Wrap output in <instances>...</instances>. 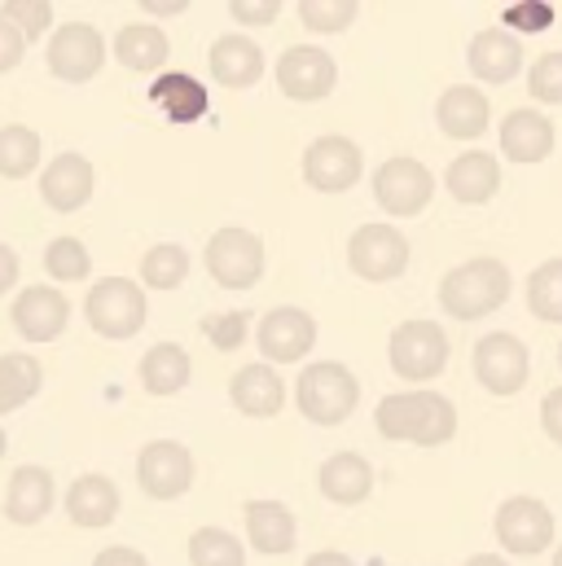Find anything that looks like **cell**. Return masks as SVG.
<instances>
[{
	"mask_svg": "<svg viewBox=\"0 0 562 566\" xmlns=\"http://www.w3.org/2000/svg\"><path fill=\"white\" fill-rule=\"evenodd\" d=\"M374 426L383 439L439 448L457 434V409L435 391H405V396H387L374 409Z\"/></svg>",
	"mask_w": 562,
	"mask_h": 566,
	"instance_id": "1",
	"label": "cell"
},
{
	"mask_svg": "<svg viewBox=\"0 0 562 566\" xmlns=\"http://www.w3.org/2000/svg\"><path fill=\"white\" fill-rule=\"evenodd\" d=\"M506 298H510V269H506L501 260H470V264H457V269L439 282V307H444L452 321L492 316Z\"/></svg>",
	"mask_w": 562,
	"mask_h": 566,
	"instance_id": "2",
	"label": "cell"
},
{
	"mask_svg": "<svg viewBox=\"0 0 562 566\" xmlns=\"http://www.w3.org/2000/svg\"><path fill=\"white\" fill-rule=\"evenodd\" d=\"M294 400H299V413L316 426H339L352 418V409L361 405V382L347 365L339 360H316L299 374L294 382Z\"/></svg>",
	"mask_w": 562,
	"mask_h": 566,
	"instance_id": "3",
	"label": "cell"
},
{
	"mask_svg": "<svg viewBox=\"0 0 562 566\" xmlns=\"http://www.w3.org/2000/svg\"><path fill=\"white\" fill-rule=\"evenodd\" d=\"M202 264L216 277V285H225V290H251V285L264 277V242L251 229H238V224L216 229L211 242H207Z\"/></svg>",
	"mask_w": 562,
	"mask_h": 566,
	"instance_id": "4",
	"label": "cell"
},
{
	"mask_svg": "<svg viewBox=\"0 0 562 566\" xmlns=\"http://www.w3.org/2000/svg\"><path fill=\"white\" fill-rule=\"evenodd\" d=\"M84 316L102 338H133L145 325V294L128 277H102L84 298Z\"/></svg>",
	"mask_w": 562,
	"mask_h": 566,
	"instance_id": "5",
	"label": "cell"
},
{
	"mask_svg": "<svg viewBox=\"0 0 562 566\" xmlns=\"http://www.w3.org/2000/svg\"><path fill=\"white\" fill-rule=\"evenodd\" d=\"M387 356H392V374L409 382H430L448 365V334L435 321H405L396 325Z\"/></svg>",
	"mask_w": 562,
	"mask_h": 566,
	"instance_id": "6",
	"label": "cell"
},
{
	"mask_svg": "<svg viewBox=\"0 0 562 566\" xmlns=\"http://www.w3.org/2000/svg\"><path fill=\"white\" fill-rule=\"evenodd\" d=\"M44 62H49V75H58L62 84H89L106 62V40L89 22H62L49 40Z\"/></svg>",
	"mask_w": 562,
	"mask_h": 566,
	"instance_id": "7",
	"label": "cell"
},
{
	"mask_svg": "<svg viewBox=\"0 0 562 566\" xmlns=\"http://www.w3.org/2000/svg\"><path fill=\"white\" fill-rule=\"evenodd\" d=\"M374 198L387 216H418L435 198V176L426 163L409 158V154H396L374 171Z\"/></svg>",
	"mask_w": 562,
	"mask_h": 566,
	"instance_id": "8",
	"label": "cell"
},
{
	"mask_svg": "<svg viewBox=\"0 0 562 566\" xmlns=\"http://www.w3.org/2000/svg\"><path fill=\"white\" fill-rule=\"evenodd\" d=\"M347 264L365 282H396L409 269V242L392 224H365L347 242Z\"/></svg>",
	"mask_w": 562,
	"mask_h": 566,
	"instance_id": "9",
	"label": "cell"
},
{
	"mask_svg": "<svg viewBox=\"0 0 562 566\" xmlns=\"http://www.w3.org/2000/svg\"><path fill=\"white\" fill-rule=\"evenodd\" d=\"M365 171V154L361 145L330 133V137H316V142L303 149V180L316 189V193H347Z\"/></svg>",
	"mask_w": 562,
	"mask_h": 566,
	"instance_id": "10",
	"label": "cell"
},
{
	"mask_svg": "<svg viewBox=\"0 0 562 566\" xmlns=\"http://www.w3.org/2000/svg\"><path fill=\"white\" fill-rule=\"evenodd\" d=\"M140 492L154 501H176L194 488V452L176 439H154L145 443L137 457Z\"/></svg>",
	"mask_w": 562,
	"mask_h": 566,
	"instance_id": "11",
	"label": "cell"
},
{
	"mask_svg": "<svg viewBox=\"0 0 562 566\" xmlns=\"http://www.w3.org/2000/svg\"><path fill=\"white\" fill-rule=\"evenodd\" d=\"M475 378L483 382V391L492 396H514L528 387V347L510 334V329H497V334H483L475 343Z\"/></svg>",
	"mask_w": 562,
	"mask_h": 566,
	"instance_id": "12",
	"label": "cell"
},
{
	"mask_svg": "<svg viewBox=\"0 0 562 566\" xmlns=\"http://www.w3.org/2000/svg\"><path fill=\"white\" fill-rule=\"evenodd\" d=\"M339 84V66L316 44H290L278 57V88L290 102H321Z\"/></svg>",
	"mask_w": 562,
	"mask_h": 566,
	"instance_id": "13",
	"label": "cell"
},
{
	"mask_svg": "<svg viewBox=\"0 0 562 566\" xmlns=\"http://www.w3.org/2000/svg\"><path fill=\"white\" fill-rule=\"evenodd\" d=\"M497 541L510 554H523V558L541 554L554 541V510L537 496H510L497 510Z\"/></svg>",
	"mask_w": 562,
	"mask_h": 566,
	"instance_id": "14",
	"label": "cell"
},
{
	"mask_svg": "<svg viewBox=\"0 0 562 566\" xmlns=\"http://www.w3.org/2000/svg\"><path fill=\"white\" fill-rule=\"evenodd\" d=\"M264 360L273 365H294L312 352L316 343V321L303 312V307H273L264 321H260V334H256Z\"/></svg>",
	"mask_w": 562,
	"mask_h": 566,
	"instance_id": "15",
	"label": "cell"
},
{
	"mask_svg": "<svg viewBox=\"0 0 562 566\" xmlns=\"http://www.w3.org/2000/svg\"><path fill=\"white\" fill-rule=\"evenodd\" d=\"M13 325H18V334L22 338H31V343H53V338H62V329H66V321H71V303H66V294H58L53 285H27L18 298H13Z\"/></svg>",
	"mask_w": 562,
	"mask_h": 566,
	"instance_id": "16",
	"label": "cell"
},
{
	"mask_svg": "<svg viewBox=\"0 0 562 566\" xmlns=\"http://www.w3.org/2000/svg\"><path fill=\"white\" fill-rule=\"evenodd\" d=\"M40 198L62 216L80 211L93 198V163L84 154H58L40 176Z\"/></svg>",
	"mask_w": 562,
	"mask_h": 566,
	"instance_id": "17",
	"label": "cell"
},
{
	"mask_svg": "<svg viewBox=\"0 0 562 566\" xmlns=\"http://www.w3.org/2000/svg\"><path fill=\"white\" fill-rule=\"evenodd\" d=\"M444 189L461 202V207H483L497 189H501V163L483 149H466L448 163L444 171Z\"/></svg>",
	"mask_w": 562,
	"mask_h": 566,
	"instance_id": "18",
	"label": "cell"
},
{
	"mask_svg": "<svg viewBox=\"0 0 562 566\" xmlns=\"http://www.w3.org/2000/svg\"><path fill=\"white\" fill-rule=\"evenodd\" d=\"M466 62H470L475 80H483V84H510V80L523 71V44H519L510 31L492 27V31H479V35L470 40Z\"/></svg>",
	"mask_w": 562,
	"mask_h": 566,
	"instance_id": "19",
	"label": "cell"
},
{
	"mask_svg": "<svg viewBox=\"0 0 562 566\" xmlns=\"http://www.w3.org/2000/svg\"><path fill=\"white\" fill-rule=\"evenodd\" d=\"M488 97L475 88V84H457L448 88L439 102H435V119H439V133L452 137V142H475L488 133Z\"/></svg>",
	"mask_w": 562,
	"mask_h": 566,
	"instance_id": "20",
	"label": "cell"
},
{
	"mask_svg": "<svg viewBox=\"0 0 562 566\" xmlns=\"http://www.w3.org/2000/svg\"><path fill=\"white\" fill-rule=\"evenodd\" d=\"M53 510V474L44 465H18L9 474V492H4V514L18 527H35L44 514Z\"/></svg>",
	"mask_w": 562,
	"mask_h": 566,
	"instance_id": "21",
	"label": "cell"
},
{
	"mask_svg": "<svg viewBox=\"0 0 562 566\" xmlns=\"http://www.w3.org/2000/svg\"><path fill=\"white\" fill-rule=\"evenodd\" d=\"M207 62H211V80L225 88H251L264 75V49L247 35H220Z\"/></svg>",
	"mask_w": 562,
	"mask_h": 566,
	"instance_id": "22",
	"label": "cell"
},
{
	"mask_svg": "<svg viewBox=\"0 0 562 566\" xmlns=\"http://www.w3.org/2000/svg\"><path fill=\"white\" fill-rule=\"evenodd\" d=\"M66 514L75 527H111L119 518V488L106 474H80L66 492Z\"/></svg>",
	"mask_w": 562,
	"mask_h": 566,
	"instance_id": "23",
	"label": "cell"
},
{
	"mask_svg": "<svg viewBox=\"0 0 562 566\" xmlns=\"http://www.w3.org/2000/svg\"><path fill=\"white\" fill-rule=\"evenodd\" d=\"M374 492V465L361 452H334L321 465V496L334 505H361Z\"/></svg>",
	"mask_w": 562,
	"mask_h": 566,
	"instance_id": "24",
	"label": "cell"
},
{
	"mask_svg": "<svg viewBox=\"0 0 562 566\" xmlns=\"http://www.w3.org/2000/svg\"><path fill=\"white\" fill-rule=\"evenodd\" d=\"M501 149L510 163H541L554 149V124L541 111H510L501 124Z\"/></svg>",
	"mask_w": 562,
	"mask_h": 566,
	"instance_id": "25",
	"label": "cell"
},
{
	"mask_svg": "<svg viewBox=\"0 0 562 566\" xmlns=\"http://www.w3.org/2000/svg\"><path fill=\"white\" fill-rule=\"evenodd\" d=\"M229 396H233L238 413H247V418H278L281 405H285V387H281L278 369H269V365L238 369Z\"/></svg>",
	"mask_w": 562,
	"mask_h": 566,
	"instance_id": "26",
	"label": "cell"
},
{
	"mask_svg": "<svg viewBox=\"0 0 562 566\" xmlns=\"http://www.w3.org/2000/svg\"><path fill=\"white\" fill-rule=\"evenodd\" d=\"M294 514L281 501H247V536L260 554L281 558L294 549Z\"/></svg>",
	"mask_w": 562,
	"mask_h": 566,
	"instance_id": "27",
	"label": "cell"
},
{
	"mask_svg": "<svg viewBox=\"0 0 562 566\" xmlns=\"http://www.w3.org/2000/svg\"><path fill=\"white\" fill-rule=\"evenodd\" d=\"M149 102L171 119V124H194L207 115V88L194 80V75H158V84L149 88Z\"/></svg>",
	"mask_w": 562,
	"mask_h": 566,
	"instance_id": "28",
	"label": "cell"
},
{
	"mask_svg": "<svg viewBox=\"0 0 562 566\" xmlns=\"http://www.w3.org/2000/svg\"><path fill=\"white\" fill-rule=\"evenodd\" d=\"M189 374H194L189 352L176 347V343H158V347H149L140 356V382H145L149 396H176V391H185L189 387Z\"/></svg>",
	"mask_w": 562,
	"mask_h": 566,
	"instance_id": "29",
	"label": "cell"
},
{
	"mask_svg": "<svg viewBox=\"0 0 562 566\" xmlns=\"http://www.w3.org/2000/svg\"><path fill=\"white\" fill-rule=\"evenodd\" d=\"M167 53H171V44H167L163 27H154V22H133V27H124V31L115 35V57H119V66H128V71H137V75L158 71V66L167 62Z\"/></svg>",
	"mask_w": 562,
	"mask_h": 566,
	"instance_id": "30",
	"label": "cell"
},
{
	"mask_svg": "<svg viewBox=\"0 0 562 566\" xmlns=\"http://www.w3.org/2000/svg\"><path fill=\"white\" fill-rule=\"evenodd\" d=\"M44 374L35 356H0V413L22 409L27 400H35Z\"/></svg>",
	"mask_w": 562,
	"mask_h": 566,
	"instance_id": "31",
	"label": "cell"
},
{
	"mask_svg": "<svg viewBox=\"0 0 562 566\" xmlns=\"http://www.w3.org/2000/svg\"><path fill=\"white\" fill-rule=\"evenodd\" d=\"M35 163H40V137H35L31 128H22V124L0 128V176H4V180L31 176Z\"/></svg>",
	"mask_w": 562,
	"mask_h": 566,
	"instance_id": "32",
	"label": "cell"
},
{
	"mask_svg": "<svg viewBox=\"0 0 562 566\" xmlns=\"http://www.w3.org/2000/svg\"><path fill=\"white\" fill-rule=\"evenodd\" d=\"M189 563L194 566H247V549L238 545L233 532L225 527H198L189 541Z\"/></svg>",
	"mask_w": 562,
	"mask_h": 566,
	"instance_id": "33",
	"label": "cell"
},
{
	"mask_svg": "<svg viewBox=\"0 0 562 566\" xmlns=\"http://www.w3.org/2000/svg\"><path fill=\"white\" fill-rule=\"evenodd\" d=\"M528 307H532L537 321L562 325V260H545L528 277Z\"/></svg>",
	"mask_w": 562,
	"mask_h": 566,
	"instance_id": "34",
	"label": "cell"
},
{
	"mask_svg": "<svg viewBox=\"0 0 562 566\" xmlns=\"http://www.w3.org/2000/svg\"><path fill=\"white\" fill-rule=\"evenodd\" d=\"M189 277V255L171 242L163 247H149L145 260H140V282L154 285V290H176V285Z\"/></svg>",
	"mask_w": 562,
	"mask_h": 566,
	"instance_id": "35",
	"label": "cell"
},
{
	"mask_svg": "<svg viewBox=\"0 0 562 566\" xmlns=\"http://www.w3.org/2000/svg\"><path fill=\"white\" fill-rule=\"evenodd\" d=\"M44 269L58 282H84L89 269H93V260H89V247L80 238H53L49 251H44Z\"/></svg>",
	"mask_w": 562,
	"mask_h": 566,
	"instance_id": "36",
	"label": "cell"
},
{
	"mask_svg": "<svg viewBox=\"0 0 562 566\" xmlns=\"http://www.w3.org/2000/svg\"><path fill=\"white\" fill-rule=\"evenodd\" d=\"M361 13L356 0H334V4H321V0H299V22L312 27V31H343L352 27V18Z\"/></svg>",
	"mask_w": 562,
	"mask_h": 566,
	"instance_id": "37",
	"label": "cell"
},
{
	"mask_svg": "<svg viewBox=\"0 0 562 566\" xmlns=\"http://www.w3.org/2000/svg\"><path fill=\"white\" fill-rule=\"evenodd\" d=\"M0 18H4L9 27H18L22 40H35V35L49 31V22H53V4H49V0H13V4L0 9Z\"/></svg>",
	"mask_w": 562,
	"mask_h": 566,
	"instance_id": "38",
	"label": "cell"
},
{
	"mask_svg": "<svg viewBox=\"0 0 562 566\" xmlns=\"http://www.w3.org/2000/svg\"><path fill=\"white\" fill-rule=\"evenodd\" d=\"M528 93H532L537 102H545V106H562V49L532 62V71H528Z\"/></svg>",
	"mask_w": 562,
	"mask_h": 566,
	"instance_id": "39",
	"label": "cell"
},
{
	"mask_svg": "<svg viewBox=\"0 0 562 566\" xmlns=\"http://www.w3.org/2000/svg\"><path fill=\"white\" fill-rule=\"evenodd\" d=\"M202 334L211 338V347L220 352H238L247 338V312H216L202 321Z\"/></svg>",
	"mask_w": 562,
	"mask_h": 566,
	"instance_id": "40",
	"label": "cell"
},
{
	"mask_svg": "<svg viewBox=\"0 0 562 566\" xmlns=\"http://www.w3.org/2000/svg\"><path fill=\"white\" fill-rule=\"evenodd\" d=\"M506 22L519 27V31H545V27H554V9L537 4V0H519V4L506 9Z\"/></svg>",
	"mask_w": 562,
	"mask_h": 566,
	"instance_id": "41",
	"label": "cell"
},
{
	"mask_svg": "<svg viewBox=\"0 0 562 566\" xmlns=\"http://www.w3.org/2000/svg\"><path fill=\"white\" fill-rule=\"evenodd\" d=\"M229 13L247 27H269V22H278L281 4L278 0H229Z\"/></svg>",
	"mask_w": 562,
	"mask_h": 566,
	"instance_id": "42",
	"label": "cell"
},
{
	"mask_svg": "<svg viewBox=\"0 0 562 566\" xmlns=\"http://www.w3.org/2000/svg\"><path fill=\"white\" fill-rule=\"evenodd\" d=\"M22 53H27V40L18 35V27H9V22L0 18V75L13 71V66L22 62Z\"/></svg>",
	"mask_w": 562,
	"mask_h": 566,
	"instance_id": "43",
	"label": "cell"
},
{
	"mask_svg": "<svg viewBox=\"0 0 562 566\" xmlns=\"http://www.w3.org/2000/svg\"><path fill=\"white\" fill-rule=\"evenodd\" d=\"M541 426H545V434L562 448V387H554V391L545 396V405H541Z\"/></svg>",
	"mask_w": 562,
	"mask_h": 566,
	"instance_id": "44",
	"label": "cell"
},
{
	"mask_svg": "<svg viewBox=\"0 0 562 566\" xmlns=\"http://www.w3.org/2000/svg\"><path fill=\"white\" fill-rule=\"evenodd\" d=\"M93 566H149V563H145V554H137V549H124V545H115V549H102Z\"/></svg>",
	"mask_w": 562,
	"mask_h": 566,
	"instance_id": "45",
	"label": "cell"
},
{
	"mask_svg": "<svg viewBox=\"0 0 562 566\" xmlns=\"http://www.w3.org/2000/svg\"><path fill=\"white\" fill-rule=\"evenodd\" d=\"M18 269H22V264H18V255H13V251L0 242V294H9V290H13V282H18Z\"/></svg>",
	"mask_w": 562,
	"mask_h": 566,
	"instance_id": "46",
	"label": "cell"
},
{
	"mask_svg": "<svg viewBox=\"0 0 562 566\" xmlns=\"http://www.w3.org/2000/svg\"><path fill=\"white\" fill-rule=\"evenodd\" d=\"M140 9H145V13H154V18H158V13H185V9H189V0H163V4H158V0H140Z\"/></svg>",
	"mask_w": 562,
	"mask_h": 566,
	"instance_id": "47",
	"label": "cell"
},
{
	"mask_svg": "<svg viewBox=\"0 0 562 566\" xmlns=\"http://www.w3.org/2000/svg\"><path fill=\"white\" fill-rule=\"evenodd\" d=\"M303 566H356L347 554H334V549H321V554H312Z\"/></svg>",
	"mask_w": 562,
	"mask_h": 566,
	"instance_id": "48",
	"label": "cell"
},
{
	"mask_svg": "<svg viewBox=\"0 0 562 566\" xmlns=\"http://www.w3.org/2000/svg\"><path fill=\"white\" fill-rule=\"evenodd\" d=\"M466 566H510V563H506V558H497V554H475Z\"/></svg>",
	"mask_w": 562,
	"mask_h": 566,
	"instance_id": "49",
	"label": "cell"
},
{
	"mask_svg": "<svg viewBox=\"0 0 562 566\" xmlns=\"http://www.w3.org/2000/svg\"><path fill=\"white\" fill-rule=\"evenodd\" d=\"M4 452H9V439H4V430H0V457H4Z\"/></svg>",
	"mask_w": 562,
	"mask_h": 566,
	"instance_id": "50",
	"label": "cell"
},
{
	"mask_svg": "<svg viewBox=\"0 0 562 566\" xmlns=\"http://www.w3.org/2000/svg\"><path fill=\"white\" fill-rule=\"evenodd\" d=\"M554 566H562V549H559V554H554Z\"/></svg>",
	"mask_w": 562,
	"mask_h": 566,
	"instance_id": "51",
	"label": "cell"
},
{
	"mask_svg": "<svg viewBox=\"0 0 562 566\" xmlns=\"http://www.w3.org/2000/svg\"><path fill=\"white\" fill-rule=\"evenodd\" d=\"M559 365H562V347H559Z\"/></svg>",
	"mask_w": 562,
	"mask_h": 566,
	"instance_id": "52",
	"label": "cell"
}]
</instances>
